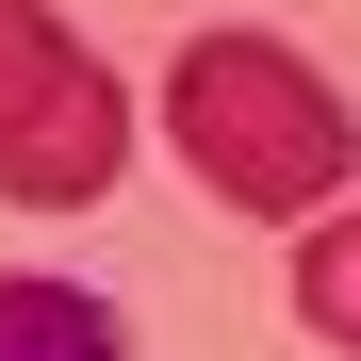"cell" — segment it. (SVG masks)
Wrapping results in <instances>:
<instances>
[{"label":"cell","instance_id":"7a4b0ae2","mask_svg":"<svg viewBox=\"0 0 361 361\" xmlns=\"http://www.w3.org/2000/svg\"><path fill=\"white\" fill-rule=\"evenodd\" d=\"M115 164H132V99L82 33H49L33 0H0V197L17 214H82L115 197Z\"/></svg>","mask_w":361,"mask_h":361},{"label":"cell","instance_id":"277c9868","mask_svg":"<svg viewBox=\"0 0 361 361\" xmlns=\"http://www.w3.org/2000/svg\"><path fill=\"white\" fill-rule=\"evenodd\" d=\"M295 329H312V345H361V214H329L312 247H295Z\"/></svg>","mask_w":361,"mask_h":361},{"label":"cell","instance_id":"6da1fadb","mask_svg":"<svg viewBox=\"0 0 361 361\" xmlns=\"http://www.w3.org/2000/svg\"><path fill=\"white\" fill-rule=\"evenodd\" d=\"M164 148L214 180V214H345L361 132L279 33H197L164 66Z\"/></svg>","mask_w":361,"mask_h":361},{"label":"cell","instance_id":"3957f363","mask_svg":"<svg viewBox=\"0 0 361 361\" xmlns=\"http://www.w3.org/2000/svg\"><path fill=\"white\" fill-rule=\"evenodd\" d=\"M0 361H132V329H115V295L17 263V279H0Z\"/></svg>","mask_w":361,"mask_h":361}]
</instances>
